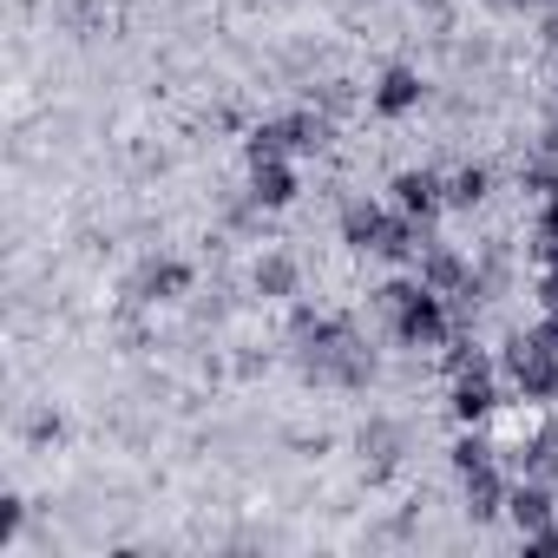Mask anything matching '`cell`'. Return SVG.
<instances>
[{
  "label": "cell",
  "mask_w": 558,
  "mask_h": 558,
  "mask_svg": "<svg viewBox=\"0 0 558 558\" xmlns=\"http://www.w3.org/2000/svg\"><path fill=\"white\" fill-rule=\"evenodd\" d=\"M499 375H506V388H512L519 401H532V408H551V401H558V349L538 342L532 329H525V336H506Z\"/></svg>",
  "instance_id": "6da1fadb"
},
{
  "label": "cell",
  "mask_w": 558,
  "mask_h": 558,
  "mask_svg": "<svg viewBox=\"0 0 558 558\" xmlns=\"http://www.w3.org/2000/svg\"><path fill=\"white\" fill-rule=\"evenodd\" d=\"M388 336L401 342V349H447L460 329H453V303L440 296V290H427V283H414L408 296H401V310L388 316Z\"/></svg>",
  "instance_id": "7a4b0ae2"
},
{
  "label": "cell",
  "mask_w": 558,
  "mask_h": 558,
  "mask_svg": "<svg viewBox=\"0 0 558 558\" xmlns=\"http://www.w3.org/2000/svg\"><path fill=\"white\" fill-rule=\"evenodd\" d=\"M388 204H395L401 217H421V223H434V217L447 210V178H440V171H427V165H408V171H395V184H388Z\"/></svg>",
  "instance_id": "3957f363"
},
{
  "label": "cell",
  "mask_w": 558,
  "mask_h": 558,
  "mask_svg": "<svg viewBox=\"0 0 558 558\" xmlns=\"http://www.w3.org/2000/svg\"><path fill=\"white\" fill-rule=\"evenodd\" d=\"M414 276H421L427 290H440V296H460V290L473 283V263H466L453 243L427 236V243H421V256H414Z\"/></svg>",
  "instance_id": "277c9868"
},
{
  "label": "cell",
  "mask_w": 558,
  "mask_h": 558,
  "mask_svg": "<svg viewBox=\"0 0 558 558\" xmlns=\"http://www.w3.org/2000/svg\"><path fill=\"white\" fill-rule=\"evenodd\" d=\"M453 421L460 427H486L499 414V375L493 368H473V375H453V395H447Z\"/></svg>",
  "instance_id": "5b68a950"
},
{
  "label": "cell",
  "mask_w": 558,
  "mask_h": 558,
  "mask_svg": "<svg viewBox=\"0 0 558 558\" xmlns=\"http://www.w3.org/2000/svg\"><path fill=\"white\" fill-rule=\"evenodd\" d=\"M296 191H303V184H296V165H290V158H263V165H250V191H243V197H250L256 210H290Z\"/></svg>",
  "instance_id": "8992f818"
},
{
  "label": "cell",
  "mask_w": 558,
  "mask_h": 558,
  "mask_svg": "<svg viewBox=\"0 0 558 558\" xmlns=\"http://www.w3.org/2000/svg\"><path fill=\"white\" fill-rule=\"evenodd\" d=\"M421 99H427V80H421L414 66H388V73L375 80V93H368V106H375L381 119H408V112H421Z\"/></svg>",
  "instance_id": "52a82bcc"
},
{
  "label": "cell",
  "mask_w": 558,
  "mask_h": 558,
  "mask_svg": "<svg viewBox=\"0 0 558 558\" xmlns=\"http://www.w3.org/2000/svg\"><path fill=\"white\" fill-rule=\"evenodd\" d=\"M191 290V263H178V256H151L138 276H132V296L138 303H178Z\"/></svg>",
  "instance_id": "ba28073f"
},
{
  "label": "cell",
  "mask_w": 558,
  "mask_h": 558,
  "mask_svg": "<svg viewBox=\"0 0 558 558\" xmlns=\"http://www.w3.org/2000/svg\"><path fill=\"white\" fill-rule=\"evenodd\" d=\"M551 486L545 480H532V473H519L512 486H506V519L519 525V532H538V525H551Z\"/></svg>",
  "instance_id": "9c48e42d"
},
{
  "label": "cell",
  "mask_w": 558,
  "mask_h": 558,
  "mask_svg": "<svg viewBox=\"0 0 558 558\" xmlns=\"http://www.w3.org/2000/svg\"><path fill=\"white\" fill-rule=\"evenodd\" d=\"M506 486H512V480L499 473V460H493V466H473V473H460L466 519H480V525H486V519H499V512H506Z\"/></svg>",
  "instance_id": "30bf717a"
},
{
  "label": "cell",
  "mask_w": 558,
  "mask_h": 558,
  "mask_svg": "<svg viewBox=\"0 0 558 558\" xmlns=\"http://www.w3.org/2000/svg\"><path fill=\"white\" fill-rule=\"evenodd\" d=\"M296 283H303V263H296L290 250H269V256H256V269H250V290L269 296V303L296 296Z\"/></svg>",
  "instance_id": "8fae6325"
},
{
  "label": "cell",
  "mask_w": 558,
  "mask_h": 558,
  "mask_svg": "<svg viewBox=\"0 0 558 558\" xmlns=\"http://www.w3.org/2000/svg\"><path fill=\"white\" fill-rule=\"evenodd\" d=\"M243 158H250V165H263V158H296V112L250 125V138H243Z\"/></svg>",
  "instance_id": "7c38bea8"
},
{
  "label": "cell",
  "mask_w": 558,
  "mask_h": 558,
  "mask_svg": "<svg viewBox=\"0 0 558 558\" xmlns=\"http://www.w3.org/2000/svg\"><path fill=\"white\" fill-rule=\"evenodd\" d=\"M381 230H388V210H381V204H368V197H349V204H342V243H349V250L375 256Z\"/></svg>",
  "instance_id": "4fadbf2b"
},
{
  "label": "cell",
  "mask_w": 558,
  "mask_h": 558,
  "mask_svg": "<svg viewBox=\"0 0 558 558\" xmlns=\"http://www.w3.org/2000/svg\"><path fill=\"white\" fill-rule=\"evenodd\" d=\"M486 197H493V171H486V165L447 171V210H480Z\"/></svg>",
  "instance_id": "5bb4252c"
},
{
  "label": "cell",
  "mask_w": 558,
  "mask_h": 558,
  "mask_svg": "<svg viewBox=\"0 0 558 558\" xmlns=\"http://www.w3.org/2000/svg\"><path fill=\"white\" fill-rule=\"evenodd\" d=\"M499 460V447L486 440V427H460V440H453V473H473V466H493Z\"/></svg>",
  "instance_id": "9a60e30c"
},
{
  "label": "cell",
  "mask_w": 558,
  "mask_h": 558,
  "mask_svg": "<svg viewBox=\"0 0 558 558\" xmlns=\"http://www.w3.org/2000/svg\"><path fill=\"white\" fill-rule=\"evenodd\" d=\"M538 310H558V236H538Z\"/></svg>",
  "instance_id": "2e32d148"
},
{
  "label": "cell",
  "mask_w": 558,
  "mask_h": 558,
  "mask_svg": "<svg viewBox=\"0 0 558 558\" xmlns=\"http://www.w3.org/2000/svg\"><path fill=\"white\" fill-rule=\"evenodd\" d=\"M27 440H40V447L60 440V414H34V421H27Z\"/></svg>",
  "instance_id": "e0dca14e"
},
{
  "label": "cell",
  "mask_w": 558,
  "mask_h": 558,
  "mask_svg": "<svg viewBox=\"0 0 558 558\" xmlns=\"http://www.w3.org/2000/svg\"><path fill=\"white\" fill-rule=\"evenodd\" d=\"M525 551H558V525H538V532H525Z\"/></svg>",
  "instance_id": "ac0fdd59"
},
{
  "label": "cell",
  "mask_w": 558,
  "mask_h": 558,
  "mask_svg": "<svg viewBox=\"0 0 558 558\" xmlns=\"http://www.w3.org/2000/svg\"><path fill=\"white\" fill-rule=\"evenodd\" d=\"M545 47H558V14H551V21H545Z\"/></svg>",
  "instance_id": "d6986e66"
}]
</instances>
